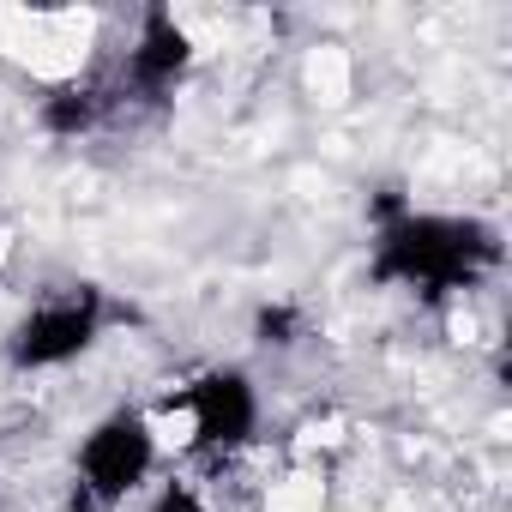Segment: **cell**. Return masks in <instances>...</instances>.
I'll return each mask as SVG.
<instances>
[{"label": "cell", "mask_w": 512, "mask_h": 512, "mask_svg": "<svg viewBox=\"0 0 512 512\" xmlns=\"http://www.w3.org/2000/svg\"><path fill=\"white\" fill-rule=\"evenodd\" d=\"M500 266V229L482 217L452 211H416L398 193L374 199V253L368 272L392 290H410L422 302H446L476 290Z\"/></svg>", "instance_id": "1"}, {"label": "cell", "mask_w": 512, "mask_h": 512, "mask_svg": "<svg viewBox=\"0 0 512 512\" xmlns=\"http://www.w3.org/2000/svg\"><path fill=\"white\" fill-rule=\"evenodd\" d=\"M151 512H211V506L199 500V488H187V482H169V488H157Z\"/></svg>", "instance_id": "8"}, {"label": "cell", "mask_w": 512, "mask_h": 512, "mask_svg": "<svg viewBox=\"0 0 512 512\" xmlns=\"http://www.w3.org/2000/svg\"><path fill=\"white\" fill-rule=\"evenodd\" d=\"M253 338H260V344H296L302 338V314L290 308V302H272V308H260V320H253Z\"/></svg>", "instance_id": "7"}, {"label": "cell", "mask_w": 512, "mask_h": 512, "mask_svg": "<svg viewBox=\"0 0 512 512\" xmlns=\"http://www.w3.org/2000/svg\"><path fill=\"white\" fill-rule=\"evenodd\" d=\"M103 290L97 284H55L43 290L7 332V362L19 374H43V368H67L79 362L97 338H103Z\"/></svg>", "instance_id": "2"}, {"label": "cell", "mask_w": 512, "mask_h": 512, "mask_svg": "<svg viewBox=\"0 0 512 512\" xmlns=\"http://www.w3.org/2000/svg\"><path fill=\"white\" fill-rule=\"evenodd\" d=\"M157 464V434L139 410H109L73 452V500L85 512H115L127 494L145 488Z\"/></svg>", "instance_id": "3"}, {"label": "cell", "mask_w": 512, "mask_h": 512, "mask_svg": "<svg viewBox=\"0 0 512 512\" xmlns=\"http://www.w3.org/2000/svg\"><path fill=\"white\" fill-rule=\"evenodd\" d=\"M115 103H121V97H115L109 85L73 79V85H55V91L43 97V127H49L55 139H79V133H97Z\"/></svg>", "instance_id": "6"}, {"label": "cell", "mask_w": 512, "mask_h": 512, "mask_svg": "<svg viewBox=\"0 0 512 512\" xmlns=\"http://www.w3.org/2000/svg\"><path fill=\"white\" fill-rule=\"evenodd\" d=\"M187 67H193V37L175 25V13L151 7V13L139 19L133 49H127V67H121L115 97H127V91H133V97L157 103V97H169V91L187 79Z\"/></svg>", "instance_id": "5"}, {"label": "cell", "mask_w": 512, "mask_h": 512, "mask_svg": "<svg viewBox=\"0 0 512 512\" xmlns=\"http://www.w3.org/2000/svg\"><path fill=\"white\" fill-rule=\"evenodd\" d=\"M187 416H193V446L205 458H235L260 434V392L241 368H205L187 392H181Z\"/></svg>", "instance_id": "4"}]
</instances>
